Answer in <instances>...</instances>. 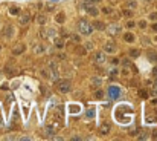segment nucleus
Here are the masks:
<instances>
[{"mask_svg":"<svg viewBox=\"0 0 157 141\" xmlns=\"http://www.w3.org/2000/svg\"><path fill=\"white\" fill-rule=\"evenodd\" d=\"M78 31H79V34H82V35H90V34L93 32V26H92L87 20L81 18V20L78 21Z\"/></svg>","mask_w":157,"mask_h":141,"instance_id":"f257e3e1","label":"nucleus"},{"mask_svg":"<svg viewBox=\"0 0 157 141\" xmlns=\"http://www.w3.org/2000/svg\"><path fill=\"white\" fill-rule=\"evenodd\" d=\"M57 87H58L60 92L67 93V92H70V89H72V83L69 80H58L57 81Z\"/></svg>","mask_w":157,"mask_h":141,"instance_id":"f03ea898","label":"nucleus"},{"mask_svg":"<svg viewBox=\"0 0 157 141\" xmlns=\"http://www.w3.org/2000/svg\"><path fill=\"white\" fill-rule=\"evenodd\" d=\"M81 11H85L88 15H93V17H96L98 14H99V11H98V8H95V6H92L90 3H84V5H81Z\"/></svg>","mask_w":157,"mask_h":141,"instance_id":"7ed1b4c3","label":"nucleus"},{"mask_svg":"<svg viewBox=\"0 0 157 141\" xmlns=\"http://www.w3.org/2000/svg\"><path fill=\"white\" fill-rule=\"evenodd\" d=\"M107 32L115 37V35L122 32V26L119 25V23H111V25H108V28H107Z\"/></svg>","mask_w":157,"mask_h":141,"instance_id":"20e7f679","label":"nucleus"},{"mask_svg":"<svg viewBox=\"0 0 157 141\" xmlns=\"http://www.w3.org/2000/svg\"><path fill=\"white\" fill-rule=\"evenodd\" d=\"M108 95H110V98H113V100L119 98V95H121V89H119L118 86H110V87H108Z\"/></svg>","mask_w":157,"mask_h":141,"instance_id":"39448f33","label":"nucleus"},{"mask_svg":"<svg viewBox=\"0 0 157 141\" xmlns=\"http://www.w3.org/2000/svg\"><path fill=\"white\" fill-rule=\"evenodd\" d=\"M3 37L5 38H12L14 37V34H15V29H14V26L12 25H6L5 28H3Z\"/></svg>","mask_w":157,"mask_h":141,"instance_id":"423d86ee","label":"nucleus"},{"mask_svg":"<svg viewBox=\"0 0 157 141\" xmlns=\"http://www.w3.org/2000/svg\"><path fill=\"white\" fill-rule=\"evenodd\" d=\"M18 23L21 26H28L29 25V21H31V15L28 12H23V14H18Z\"/></svg>","mask_w":157,"mask_h":141,"instance_id":"0eeeda50","label":"nucleus"},{"mask_svg":"<svg viewBox=\"0 0 157 141\" xmlns=\"http://www.w3.org/2000/svg\"><path fill=\"white\" fill-rule=\"evenodd\" d=\"M104 49H105L107 54H115L116 52V43L115 41H107L104 44Z\"/></svg>","mask_w":157,"mask_h":141,"instance_id":"6e6552de","label":"nucleus"},{"mask_svg":"<svg viewBox=\"0 0 157 141\" xmlns=\"http://www.w3.org/2000/svg\"><path fill=\"white\" fill-rule=\"evenodd\" d=\"M93 61L96 64H104L105 63V54L104 52H95L93 54Z\"/></svg>","mask_w":157,"mask_h":141,"instance_id":"1a4fd4ad","label":"nucleus"},{"mask_svg":"<svg viewBox=\"0 0 157 141\" xmlns=\"http://www.w3.org/2000/svg\"><path fill=\"white\" fill-rule=\"evenodd\" d=\"M25 49H26V46L23 44V43H20V44H17L15 48L12 49V54L14 55H18V54H23L25 52Z\"/></svg>","mask_w":157,"mask_h":141,"instance_id":"9d476101","label":"nucleus"},{"mask_svg":"<svg viewBox=\"0 0 157 141\" xmlns=\"http://www.w3.org/2000/svg\"><path fill=\"white\" fill-rule=\"evenodd\" d=\"M46 15H44V12H40L38 15H37V23H38V25L40 26H43V25H46Z\"/></svg>","mask_w":157,"mask_h":141,"instance_id":"9b49d317","label":"nucleus"},{"mask_svg":"<svg viewBox=\"0 0 157 141\" xmlns=\"http://www.w3.org/2000/svg\"><path fill=\"white\" fill-rule=\"evenodd\" d=\"M146 55H148V60H149V61H152V63H154V61H157V52H155V51L149 49Z\"/></svg>","mask_w":157,"mask_h":141,"instance_id":"f8f14e48","label":"nucleus"},{"mask_svg":"<svg viewBox=\"0 0 157 141\" xmlns=\"http://www.w3.org/2000/svg\"><path fill=\"white\" fill-rule=\"evenodd\" d=\"M54 133H55V130H54V127H51V126H48L46 129H44V136H46V138H51Z\"/></svg>","mask_w":157,"mask_h":141,"instance_id":"ddd939ff","label":"nucleus"},{"mask_svg":"<svg viewBox=\"0 0 157 141\" xmlns=\"http://www.w3.org/2000/svg\"><path fill=\"white\" fill-rule=\"evenodd\" d=\"M54 44L57 46V48H60V49H61V48H63V46H64V43H63V40H61L60 37H57V35L54 37Z\"/></svg>","mask_w":157,"mask_h":141,"instance_id":"4468645a","label":"nucleus"},{"mask_svg":"<svg viewBox=\"0 0 157 141\" xmlns=\"http://www.w3.org/2000/svg\"><path fill=\"white\" fill-rule=\"evenodd\" d=\"M128 54H130V57L136 58V57H139V55H140V51H139V49H134V48H133V49H130V51H128Z\"/></svg>","mask_w":157,"mask_h":141,"instance_id":"2eb2a0df","label":"nucleus"},{"mask_svg":"<svg viewBox=\"0 0 157 141\" xmlns=\"http://www.w3.org/2000/svg\"><path fill=\"white\" fill-rule=\"evenodd\" d=\"M124 40H125V41H128V43H133V41H134V34L127 32V34L124 35Z\"/></svg>","mask_w":157,"mask_h":141,"instance_id":"dca6fc26","label":"nucleus"},{"mask_svg":"<svg viewBox=\"0 0 157 141\" xmlns=\"http://www.w3.org/2000/svg\"><path fill=\"white\" fill-rule=\"evenodd\" d=\"M108 130H110V126H108V124H102V126L99 127V133H101V135L108 133Z\"/></svg>","mask_w":157,"mask_h":141,"instance_id":"f3484780","label":"nucleus"},{"mask_svg":"<svg viewBox=\"0 0 157 141\" xmlns=\"http://www.w3.org/2000/svg\"><path fill=\"white\" fill-rule=\"evenodd\" d=\"M93 28H96V29L102 31V29H105V25H104L102 21H96V23H93Z\"/></svg>","mask_w":157,"mask_h":141,"instance_id":"a211bd4d","label":"nucleus"},{"mask_svg":"<svg viewBox=\"0 0 157 141\" xmlns=\"http://www.w3.org/2000/svg\"><path fill=\"white\" fill-rule=\"evenodd\" d=\"M9 12H11V15H18V14H20V9H18L17 6H11Z\"/></svg>","mask_w":157,"mask_h":141,"instance_id":"6ab92c4d","label":"nucleus"},{"mask_svg":"<svg viewBox=\"0 0 157 141\" xmlns=\"http://www.w3.org/2000/svg\"><path fill=\"white\" fill-rule=\"evenodd\" d=\"M85 52H87V49L84 48V46H79V48H76V54H79V55H85Z\"/></svg>","mask_w":157,"mask_h":141,"instance_id":"aec40b11","label":"nucleus"},{"mask_svg":"<svg viewBox=\"0 0 157 141\" xmlns=\"http://www.w3.org/2000/svg\"><path fill=\"white\" fill-rule=\"evenodd\" d=\"M46 34H48V37H49V38H54V37L57 35L55 29H48V32H46Z\"/></svg>","mask_w":157,"mask_h":141,"instance_id":"412c9836","label":"nucleus"},{"mask_svg":"<svg viewBox=\"0 0 157 141\" xmlns=\"http://www.w3.org/2000/svg\"><path fill=\"white\" fill-rule=\"evenodd\" d=\"M57 21H58V23H64V14H63V12H60V14L57 15Z\"/></svg>","mask_w":157,"mask_h":141,"instance_id":"4be33fe9","label":"nucleus"},{"mask_svg":"<svg viewBox=\"0 0 157 141\" xmlns=\"http://www.w3.org/2000/svg\"><path fill=\"white\" fill-rule=\"evenodd\" d=\"M92 84H95L96 87L101 84V78H98V77H95V78H92Z\"/></svg>","mask_w":157,"mask_h":141,"instance_id":"5701e85b","label":"nucleus"},{"mask_svg":"<svg viewBox=\"0 0 157 141\" xmlns=\"http://www.w3.org/2000/svg\"><path fill=\"white\" fill-rule=\"evenodd\" d=\"M137 25H139V28H140V29H145V28H146V21H145V20H140V21L137 23Z\"/></svg>","mask_w":157,"mask_h":141,"instance_id":"b1692460","label":"nucleus"},{"mask_svg":"<svg viewBox=\"0 0 157 141\" xmlns=\"http://www.w3.org/2000/svg\"><path fill=\"white\" fill-rule=\"evenodd\" d=\"M87 116H88V118H93V116H95V110L93 109H88L87 110Z\"/></svg>","mask_w":157,"mask_h":141,"instance_id":"393cba45","label":"nucleus"},{"mask_svg":"<svg viewBox=\"0 0 157 141\" xmlns=\"http://www.w3.org/2000/svg\"><path fill=\"white\" fill-rule=\"evenodd\" d=\"M41 75H43L44 78H49V70H48V69H43V70H41Z\"/></svg>","mask_w":157,"mask_h":141,"instance_id":"a878e982","label":"nucleus"},{"mask_svg":"<svg viewBox=\"0 0 157 141\" xmlns=\"http://www.w3.org/2000/svg\"><path fill=\"white\" fill-rule=\"evenodd\" d=\"M95 97H96V98H102V97H104V92H102V90H96V92H95Z\"/></svg>","mask_w":157,"mask_h":141,"instance_id":"bb28decb","label":"nucleus"},{"mask_svg":"<svg viewBox=\"0 0 157 141\" xmlns=\"http://www.w3.org/2000/svg\"><path fill=\"white\" fill-rule=\"evenodd\" d=\"M127 6H128V8H131V9H134V8L137 6V3H136V2H128V3H127Z\"/></svg>","mask_w":157,"mask_h":141,"instance_id":"cd10ccee","label":"nucleus"},{"mask_svg":"<svg viewBox=\"0 0 157 141\" xmlns=\"http://www.w3.org/2000/svg\"><path fill=\"white\" fill-rule=\"evenodd\" d=\"M43 51H44V48H43V46H41V44H38V46H37V48H35V52H37V54H41Z\"/></svg>","mask_w":157,"mask_h":141,"instance_id":"c85d7f7f","label":"nucleus"},{"mask_svg":"<svg viewBox=\"0 0 157 141\" xmlns=\"http://www.w3.org/2000/svg\"><path fill=\"white\" fill-rule=\"evenodd\" d=\"M134 26H136V23H134L133 20H128L127 21V28H134Z\"/></svg>","mask_w":157,"mask_h":141,"instance_id":"c756f323","label":"nucleus"},{"mask_svg":"<svg viewBox=\"0 0 157 141\" xmlns=\"http://www.w3.org/2000/svg\"><path fill=\"white\" fill-rule=\"evenodd\" d=\"M72 40H73L75 43H79V41H81V37H79V35H72Z\"/></svg>","mask_w":157,"mask_h":141,"instance_id":"7c9ffc66","label":"nucleus"},{"mask_svg":"<svg viewBox=\"0 0 157 141\" xmlns=\"http://www.w3.org/2000/svg\"><path fill=\"white\" fill-rule=\"evenodd\" d=\"M149 18H151L152 21H157V12H152V14H149Z\"/></svg>","mask_w":157,"mask_h":141,"instance_id":"2f4dec72","label":"nucleus"},{"mask_svg":"<svg viewBox=\"0 0 157 141\" xmlns=\"http://www.w3.org/2000/svg\"><path fill=\"white\" fill-rule=\"evenodd\" d=\"M124 15H125V17H130V18H131L133 12H131V11H128V9H125V11H124Z\"/></svg>","mask_w":157,"mask_h":141,"instance_id":"473e14b6","label":"nucleus"},{"mask_svg":"<svg viewBox=\"0 0 157 141\" xmlns=\"http://www.w3.org/2000/svg\"><path fill=\"white\" fill-rule=\"evenodd\" d=\"M139 95H140L142 98H146V95H148V93H146V90H140V92H139Z\"/></svg>","mask_w":157,"mask_h":141,"instance_id":"72a5a7b5","label":"nucleus"},{"mask_svg":"<svg viewBox=\"0 0 157 141\" xmlns=\"http://www.w3.org/2000/svg\"><path fill=\"white\" fill-rule=\"evenodd\" d=\"M84 2H87V3H98V2H101V0H84Z\"/></svg>","mask_w":157,"mask_h":141,"instance_id":"f704fd0d","label":"nucleus"},{"mask_svg":"<svg viewBox=\"0 0 157 141\" xmlns=\"http://www.w3.org/2000/svg\"><path fill=\"white\" fill-rule=\"evenodd\" d=\"M92 48H93L92 43H87V44H85V49H92Z\"/></svg>","mask_w":157,"mask_h":141,"instance_id":"c9c22d12","label":"nucleus"},{"mask_svg":"<svg viewBox=\"0 0 157 141\" xmlns=\"http://www.w3.org/2000/svg\"><path fill=\"white\" fill-rule=\"evenodd\" d=\"M152 75H154V77H157V66L152 69Z\"/></svg>","mask_w":157,"mask_h":141,"instance_id":"e433bc0d","label":"nucleus"},{"mask_svg":"<svg viewBox=\"0 0 157 141\" xmlns=\"http://www.w3.org/2000/svg\"><path fill=\"white\" fill-rule=\"evenodd\" d=\"M102 11H104V14H110V8H104Z\"/></svg>","mask_w":157,"mask_h":141,"instance_id":"4c0bfd02","label":"nucleus"},{"mask_svg":"<svg viewBox=\"0 0 157 141\" xmlns=\"http://www.w3.org/2000/svg\"><path fill=\"white\" fill-rule=\"evenodd\" d=\"M110 74H111V78H115V77H116V70H111Z\"/></svg>","mask_w":157,"mask_h":141,"instance_id":"58836bf2","label":"nucleus"},{"mask_svg":"<svg viewBox=\"0 0 157 141\" xmlns=\"http://www.w3.org/2000/svg\"><path fill=\"white\" fill-rule=\"evenodd\" d=\"M152 31H155V32H157V23H154V25H152Z\"/></svg>","mask_w":157,"mask_h":141,"instance_id":"ea45409f","label":"nucleus"},{"mask_svg":"<svg viewBox=\"0 0 157 141\" xmlns=\"http://www.w3.org/2000/svg\"><path fill=\"white\" fill-rule=\"evenodd\" d=\"M152 104H157V100H152Z\"/></svg>","mask_w":157,"mask_h":141,"instance_id":"a19ab883","label":"nucleus"},{"mask_svg":"<svg viewBox=\"0 0 157 141\" xmlns=\"http://www.w3.org/2000/svg\"><path fill=\"white\" fill-rule=\"evenodd\" d=\"M143 2H151V0H143Z\"/></svg>","mask_w":157,"mask_h":141,"instance_id":"79ce46f5","label":"nucleus"},{"mask_svg":"<svg viewBox=\"0 0 157 141\" xmlns=\"http://www.w3.org/2000/svg\"><path fill=\"white\" fill-rule=\"evenodd\" d=\"M111 2H118V0H111Z\"/></svg>","mask_w":157,"mask_h":141,"instance_id":"37998d69","label":"nucleus"},{"mask_svg":"<svg viewBox=\"0 0 157 141\" xmlns=\"http://www.w3.org/2000/svg\"><path fill=\"white\" fill-rule=\"evenodd\" d=\"M0 49H2V46H0Z\"/></svg>","mask_w":157,"mask_h":141,"instance_id":"c03bdc74","label":"nucleus"}]
</instances>
